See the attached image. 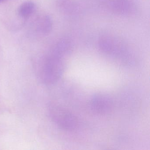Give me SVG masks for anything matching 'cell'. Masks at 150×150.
<instances>
[{
    "label": "cell",
    "instance_id": "obj_1",
    "mask_svg": "<svg viewBox=\"0 0 150 150\" xmlns=\"http://www.w3.org/2000/svg\"><path fill=\"white\" fill-rule=\"evenodd\" d=\"M51 112L53 120L63 129L72 131L76 129L79 126L78 118L64 107L58 105H53Z\"/></svg>",
    "mask_w": 150,
    "mask_h": 150
},
{
    "label": "cell",
    "instance_id": "obj_2",
    "mask_svg": "<svg viewBox=\"0 0 150 150\" xmlns=\"http://www.w3.org/2000/svg\"><path fill=\"white\" fill-rule=\"evenodd\" d=\"M90 105L91 109L94 113L104 115L111 111L113 102L108 95L98 93L93 96L90 100Z\"/></svg>",
    "mask_w": 150,
    "mask_h": 150
},
{
    "label": "cell",
    "instance_id": "obj_3",
    "mask_svg": "<svg viewBox=\"0 0 150 150\" xmlns=\"http://www.w3.org/2000/svg\"><path fill=\"white\" fill-rule=\"evenodd\" d=\"M35 5L31 1H27L21 4L18 9V13L21 17L28 18L34 13Z\"/></svg>",
    "mask_w": 150,
    "mask_h": 150
},
{
    "label": "cell",
    "instance_id": "obj_4",
    "mask_svg": "<svg viewBox=\"0 0 150 150\" xmlns=\"http://www.w3.org/2000/svg\"><path fill=\"white\" fill-rule=\"evenodd\" d=\"M7 0H0V3H3V2H5V1H7Z\"/></svg>",
    "mask_w": 150,
    "mask_h": 150
}]
</instances>
